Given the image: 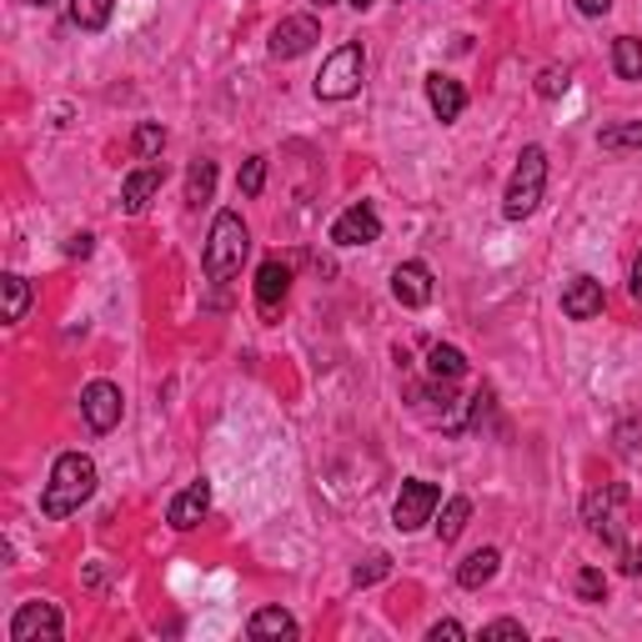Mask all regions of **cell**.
<instances>
[{"label": "cell", "instance_id": "obj_1", "mask_svg": "<svg viewBox=\"0 0 642 642\" xmlns=\"http://www.w3.org/2000/svg\"><path fill=\"white\" fill-rule=\"evenodd\" d=\"M91 492H96V462L86 452H61L51 467V482L41 492V512L61 523V517L81 512V502H91Z\"/></svg>", "mask_w": 642, "mask_h": 642}, {"label": "cell", "instance_id": "obj_2", "mask_svg": "<svg viewBox=\"0 0 642 642\" xmlns=\"http://www.w3.org/2000/svg\"><path fill=\"white\" fill-rule=\"evenodd\" d=\"M246 251H251V231H246V221H241V211H221V217L211 221V236H207V251H201V266H207V276L217 286H227L231 276L241 272Z\"/></svg>", "mask_w": 642, "mask_h": 642}, {"label": "cell", "instance_id": "obj_3", "mask_svg": "<svg viewBox=\"0 0 642 642\" xmlns=\"http://www.w3.org/2000/svg\"><path fill=\"white\" fill-rule=\"evenodd\" d=\"M543 191H547V151L543 146H523L517 171H512L507 191H502V217L527 221L537 207H543Z\"/></svg>", "mask_w": 642, "mask_h": 642}, {"label": "cell", "instance_id": "obj_4", "mask_svg": "<svg viewBox=\"0 0 642 642\" xmlns=\"http://www.w3.org/2000/svg\"><path fill=\"white\" fill-rule=\"evenodd\" d=\"M361 81H367V51L357 41H347L316 71V101H351L361 91Z\"/></svg>", "mask_w": 642, "mask_h": 642}, {"label": "cell", "instance_id": "obj_5", "mask_svg": "<svg viewBox=\"0 0 642 642\" xmlns=\"http://www.w3.org/2000/svg\"><path fill=\"white\" fill-rule=\"evenodd\" d=\"M582 523H588V533L602 537L608 547H622V537H628V487H622V482L592 487L588 497H582Z\"/></svg>", "mask_w": 642, "mask_h": 642}, {"label": "cell", "instance_id": "obj_6", "mask_svg": "<svg viewBox=\"0 0 642 642\" xmlns=\"http://www.w3.org/2000/svg\"><path fill=\"white\" fill-rule=\"evenodd\" d=\"M436 507H442V487L427 477H412V482H402V492H397V502H392V523L402 527V533H417V527L432 523Z\"/></svg>", "mask_w": 642, "mask_h": 642}, {"label": "cell", "instance_id": "obj_7", "mask_svg": "<svg viewBox=\"0 0 642 642\" xmlns=\"http://www.w3.org/2000/svg\"><path fill=\"white\" fill-rule=\"evenodd\" d=\"M66 632V618L55 602H21L11 618V642H55Z\"/></svg>", "mask_w": 642, "mask_h": 642}, {"label": "cell", "instance_id": "obj_8", "mask_svg": "<svg viewBox=\"0 0 642 642\" xmlns=\"http://www.w3.org/2000/svg\"><path fill=\"white\" fill-rule=\"evenodd\" d=\"M120 412H126V397H120L116 381H91L81 392V417H86L91 432H116Z\"/></svg>", "mask_w": 642, "mask_h": 642}, {"label": "cell", "instance_id": "obj_9", "mask_svg": "<svg viewBox=\"0 0 642 642\" xmlns=\"http://www.w3.org/2000/svg\"><path fill=\"white\" fill-rule=\"evenodd\" d=\"M322 41V25H316V15H286L282 25L272 31V61H296V55H306L312 45Z\"/></svg>", "mask_w": 642, "mask_h": 642}, {"label": "cell", "instance_id": "obj_10", "mask_svg": "<svg viewBox=\"0 0 642 642\" xmlns=\"http://www.w3.org/2000/svg\"><path fill=\"white\" fill-rule=\"evenodd\" d=\"M377 236H381V217L371 201H357V207H347L331 221V241H337V246H371Z\"/></svg>", "mask_w": 642, "mask_h": 642}, {"label": "cell", "instance_id": "obj_11", "mask_svg": "<svg viewBox=\"0 0 642 642\" xmlns=\"http://www.w3.org/2000/svg\"><path fill=\"white\" fill-rule=\"evenodd\" d=\"M286 296H292V266L286 262H262V272H256V312H262V322H276L286 306Z\"/></svg>", "mask_w": 642, "mask_h": 642}, {"label": "cell", "instance_id": "obj_12", "mask_svg": "<svg viewBox=\"0 0 642 642\" xmlns=\"http://www.w3.org/2000/svg\"><path fill=\"white\" fill-rule=\"evenodd\" d=\"M207 512H211V482H186V487L166 502V523H171L176 533H191V527H201Z\"/></svg>", "mask_w": 642, "mask_h": 642}, {"label": "cell", "instance_id": "obj_13", "mask_svg": "<svg viewBox=\"0 0 642 642\" xmlns=\"http://www.w3.org/2000/svg\"><path fill=\"white\" fill-rule=\"evenodd\" d=\"M161 181H166V171H161L156 161H141V166H136V171L126 176V181H120V207H126V217H141V211L156 201Z\"/></svg>", "mask_w": 642, "mask_h": 642}, {"label": "cell", "instance_id": "obj_14", "mask_svg": "<svg viewBox=\"0 0 642 642\" xmlns=\"http://www.w3.org/2000/svg\"><path fill=\"white\" fill-rule=\"evenodd\" d=\"M392 296L407 306V312H422L432 302V266L427 262H402L392 272Z\"/></svg>", "mask_w": 642, "mask_h": 642}, {"label": "cell", "instance_id": "obj_15", "mask_svg": "<svg viewBox=\"0 0 642 642\" xmlns=\"http://www.w3.org/2000/svg\"><path fill=\"white\" fill-rule=\"evenodd\" d=\"M602 306H608V292H602L598 276H572L562 286V312L572 322H592V316H602Z\"/></svg>", "mask_w": 642, "mask_h": 642}, {"label": "cell", "instance_id": "obj_16", "mask_svg": "<svg viewBox=\"0 0 642 642\" xmlns=\"http://www.w3.org/2000/svg\"><path fill=\"white\" fill-rule=\"evenodd\" d=\"M427 106H432V116L442 120V126H452V120L467 110V91H462V81L446 76V71H432V76H427Z\"/></svg>", "mask_w": 642, "mask_h": 642}, {"label": "cell", "instance_id": "obj_17", "mask_svg": "<svg viewBox=\"0 0 642 642\" xmlns=\"http://www.w3.org/2000/svg\"><path fill=\"white\" fill-rule=\"evenodd\" d=\"M497 567H502V552L497 547H477V552H467L457 562V588H467V592H482L497 577Z\"/></svg>", "mask_w": 642, "mask_h": 642}, {"label": "cell", "instance_id": "obj_18", "mask_svg": "<svg viewBox=\"0 0 642 642\" xmlns=\"http://www.w3.org/2000/svg\"><path fill=\"white\" fill-rule=\"evenodd\" d=\"M246 632L256 642H282V638H296V618L286 608H262V612H251Z\"/></svg>", "mask_w": 642, "mask_h": 642}, {"label": "cell", "instance_id": "obj_19", "mask_svg": "<svg viewBox=\"0 0 642 642\" xmlns=\"http://www.w3.org/2000/svg\"><path fill=\"white\" fill-rule=\"evenodd\" d=\"M427 377H432V381H457V377H467V357H462L457 347L436 341V347L427 351Z\"/></svg>", "mask_w": 642, "mask_h": 642}, {"label": "cell", "instance_id": "obj_20", "mask_svg": "<svg viewBox=\"0 0 642 642\" xmlns=\"http://www.w3.org/2000/svg\"><path fill=\"white\" fill-rule=\"evenodd\" d=\"M110 11H116V0H71L66 6V15H71L76 31H106Z\"/></svg>", "mask_w": 642, "mask_h": 642}, {"label": "cell", "instance_id": "obj_21", "mask_svg": "<svg viewBox=\"0 0 642 642\" xmlns=\"http://www.w3.org/2000/svg\"><path fill=\"white\" fill-rule=\"evenodd\" d=\"M612 71H618V81H642V41L638 35H618V41H612Z\"/></svg>", "mask_w": 642, "mask_h": 642}, {"label": "cell", "instance_id": "obj_22", "mask_svg": "<svg viewBox=\"0 0 642 642\" xmlns=\"http://www.w3.org/2000/svg\"><path fill=\"white\" fill-rule=\"evenodd\" d=\"M211 191H217V161H191V171H186V201L191 207H207L211 201Z\"/></svg>", "mask_w": 642, "mask_h": 642}, {"label": "cell", "instance_id": "obj_23", "mask_svg": "<svg viewBox=\"0 0 642 642\" xmlns=\"http://www.w3.org/2000/svg\"><path fill=\"white\" fill-rule=\"evenodd\" d=\"M598 146H602V151H642V120H618V126H602Z\"/></svg>", "mask_w": 642, "mask_h": 642}, {"label": "cell", "instance_id": "obj_24", "mask_svg": "<svg viewBox=\"0 0 642 642\" xmlns=\"http://www.w3.org/2000/svg\"><path fill=\"white\" fill-rule=\"evenodd\" d=\"M467 517H472V502H467V497H446L442 523H436V537H442V547H446V543H457V537L467 533Z\"/></svg>", "mask_w": 642, "mask_h": 642}, {"label": "cell", "instance_id": "obj_25", "mask_svg": "<svg viewBox=\"0 0 642 642\" xmlns=\"http://www.w3.org/2000/svg\"><path fill=\"white\" fill-rule=\"evenodd\" d=\"M0 292H6V322H25V306H31V282L21 272L0 276Z\"/></svg>", "mask_w": 642, "mask_h": 642}, {"label": "cell", "instance_id": "obj_26", "mask_svg": "<svg viewBox=\"0 0 642 642\" xmlns=\"http://www.w3.org/2000/svg\"><path fill=\"white\" fill-rule=\"evenodd\" d=\"M161 146H166V131L156 126V120H141L131 131V151H136V161H156L161 156Z\"/></svg>", "mask_w": 642, "mask_h": 642}, {"label": "cell", "instance_id": "obj_27", "mask_svg": "<svg viewBox=\"0 0 642 642\" xmlns=\"http://www.w3.org/2000/svg\"><path fill=\"white\" fill-rule=\"evenodd\" d=\"M572 592H577V602H608V577H602V567H582Z\"/></svg>", "mask_w": 642, "mask_h": 642}, {"label": "cell", "instance_id": "obj_28", "mask_svg": "<svg viewBox=\"0 0 642 642\" xmlns=\"http://www.w3.org/2000/svg\"><path fill=\"white\" fill-rule=\"evenodd\" d=\"M236 191L241 197H262L266 191V156H246V166H241V176H236Z\"/></svg>", "mask_w": 642, "mask_h": 642}, {"label": "cell", "instance_id": "obj_29", "mask_svg": "<svg viewBox=\"0 0 642 642\" xmlns=\"http://www.w3.org/2000/svg\"><path fill=\"white\" fill-rule=\"evenodd\" d=\"M612 442H618L622 457H638L642 452V412H628L618 422V432H612Z\"/></svg>", "mask_w": 642, "mask_h": 642}, {"label": "cell", "instance_id": "obj_30", "mask_svg": "<svg viewBox=\"0 0 642 642\" xmlns=\"http://www.w3.org/2000/svg\"><path fill=\"white\" fill-rule=\"evenodd\" d=\"M567 86H572V71H567V66H543V76H537V96H543V101L567 96Z\"/></svg>", "mask_w": 642, "mask_h": 642}, {"label": "cell", "instance_id": "obj_31", "mask_svg": "<svg viewBox=\"0 0 642 642\" xmlns=\"http://www.w3.org/2000/svg\"><path fill=\"white\" fill-rule=\"evenodd\" d=\"M392 572V557L387 552H377V557H367V562H357V572H351V582L357 588H371V582H381V577Z\"/></svg>", "mask_w": 642, "mask_h": 642}, {"label": "cell", "instance_id": "obj_32", "mask_svg": "<svg viewBox=\"0 0 642 642\" xmlns=\"http://www.w3.org/2000/svg\"><path fill=\"white\" fill-rule=\"evenodd\" d=\"M482 638H517V642H527V628L517 618H497V622H487V628H482Z\"/></svg>", "mask_w": 642, "mask_h": 642}, {"label": "cell", "instance_id": "obj_33", "mask_svg": "<svg viewBox=\"0 0 642 642\" xmlns=\"http://www.w3.org/2000/svg\"><path fill=\"white\" fill-rule=\"evenodd\" d=\"M427 638H432V642H442V638L457 642V638H467V628H462V622H452V618H442V622H432V632H427Z\"/></svg>", "mask_w": 642, "mask_h": 642}, {"label": "cell", "instance_id": "obj_34", "mask_svg": "<svg viewBox=\"0 0 642 642\" xmlns=\"http://www.w3.org/2000/svg\"><path fill=\"white\" fill-rule=\"evenodd\" d=\"M91 241H96L91 231H76V236L66 241V256H81V262H86V256H91Z\"/></svg>", "mask_w": 642, "mask_h": 642}, {"label": "cell", "instance_id": "obj_35", "mask_svg": "<svg viewBox=\"0 0 642 642\" xmlns=\"http://www.w3.org/2000/svg\"><path fill=\"white\" fill-rule=\"evenodd\" d=\"M622 572H628V577L642 572V547H622Z\"/></svg>", "mask_w": 642, "mask_h": 642}, {"label": "cell", "instance_id": "obj_36", "mask_svg": "<svg viewBox=\"0 0 642 642\" xmlns=\"http://www.w3.org/2000/svg\"><path fill=\"white\" fill-rule=\"evenodd\" d=\"M577 11L598 21V15H608V11H612V0H577Z\"/></svg>", "mask_w": 642, "mask_h": 642}, {"label": "cell", "instance_id": "obj_37", "mask_svg": "<svg viewBox=\"0 0 642 642\" xmlns=\"http://www.w3.org/2000/svg\"><path fill=\"white\" fill-rule=\"evenodd\" d=\"M632 296H638V302H642V251H638V256H632Z\"/></svg>", "mask_w": 642, "mask_h": 642}, {"label": "cell", "instance_id": "obj_38", "mask_svg": "<svg viewBox=\"0 0 642 642\" xmlns=\"http://www.w3.org/2000/svg\"><path fill=\"white\" fill-rule=\"evenodd\" d=\"M347 6H357V11H367V6H371V0H347Z\"/></svg>", "mask_w": 642, "mask_h": 642}, {"label": "cell", "instance_id": "obj_39", "mask_svg": "<svg viewBox=\"0 0 642 642\" xmlns=\"http://www.w3.org/2000/svg\"><path fill=\"white\" fill-rule=\"evenodd\" d=\"M312 6H337V0H312Z\"/></svg>", "mask_w": 642, "mask_h": 642}, {"label": "cell", "instance_id": "obj_40", "mask_svg": "<svg viewBox=\"0 0 642 642\" xmlns=\"http://www.w3.org/2000/svg\"><path fill=\"white\" fill-rule=\"evenodd\" d=\"M31 6H55V0H31Z\"/></svg>", "mask_w": 642, "mask_h": 642}]
</instances>
